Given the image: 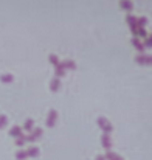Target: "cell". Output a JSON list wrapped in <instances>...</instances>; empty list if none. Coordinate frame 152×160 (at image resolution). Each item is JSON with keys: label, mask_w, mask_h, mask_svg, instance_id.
I'll use <instances>...</instances> for the list:
<instances>
[{"label": "cell", "mask_w": 152, "mask_h": 160, "mask_svg": "<svg viewBox=\"0 0 152 160\" xmlns=\"http://www.w3.org/2000/svg\"><path fill=\"white\" fill-rule=\"evenodd\" d=\"M96 123H98V126L102 129V132H105V134H110L112 131H113V126H112V123L105 118V117H102L100 115L98 118H96Z\"/></svg>", "instance_id": "cell-1"}, {"label": "cell", "mask_w": 152, "mask_h": 160, "mask_svg": "<svg viewBox=\"0 0 152 160\" xmlns=\"http://www.w3.org/2000/svg\"><path fill=\"white\" fill-rule=\"evenodd\" d=\"M135 61L141 62V64H152V54H148V53H137L135 54Z\"/></svg>", "instance_id": "cell-2"}, {"label": "cell", "mask_w": 152, "mask_h": 160, "mask_svg": "<svg viewBox=\"0 0 152 160\" xmlns=\"http://www.w3.org/2000/svg\"><path fill=\"white\" fill-rule=\"evenodd\" d=\"M41 135H42V128H34V129L27 135V140H28V142H34V140L39 138Z\"/></svg>", "instance_id": "cell-3"}, {"label": "cell", "mask_w": 152, "mask_h": 160, "mask_svg": "<svg viewBox=\"0 0 152 160\" xmlns=\"http://www.w3.org/2000/svg\"><path fill=\"white\" fill-rule=\"evenodd\" d=\"M101 143H102V146H104L107 151H109V149H112V137H110V134H105V132H102Z\"/></svg>", "instance_id": "cell-4"}, {"label": "cell", "mask_w": 152, "mask_h": 160, "mask_svg": "<svg viewBox=\"0 0 152 160\" xmlns=\"http://www.w3.org/2000/svg\"><path fill=\"white\" fill-rule=\"evenodd\" d=\"M56 118H57V110L56 109H50L48 115H47V126H53L56 123Z\"/></svg>", "instance_id": "cell-5"}, {"label": "cell", "mask_w": 152, "mask_h": 160, "mask_svg": "<svg viewBox=\"0 0 152 160\" xmlns=\"http://www.w3.org/2000/svg\"><path fill=\"white\" fill-rule=\"evenodd\" d=\"M104 157H105V160H124L121 156H120V154H116V152H115V151H112V149L105 151Z\"/></svg>", "instance_id": "cell-6"}, {"label": "cell", "mask_w": 152, "mask_h": 160, "mask_svg": "<svg viewBox=\"0 0 152 160\" xmlns=\"http://www.w3.org/2000/svg\"><path fill=\"white\" fill-rule=\"evenodd\" d=\"M132 44L137 47V50H138V53H143L145 52V44H143V41H140V38H132Z\"/></svg>", "instance_id": "cell-7"}, {"label": "cell", "mask_w": 152, "mask_h": 160, "mask_svg": "<svg viewBox=\"0 0 152 160\" xmlns=\"http://www.w3.org/2000/svg\"><path fill=\"white\" fill-rule=\"evenodd\" d=\"M64 75H65V68H64L62 62L59 61V64H57V65H54V76L61 78V76H64Z\"/></svg>", "instance_id": "cell-8"}, {"label": "cell", "mask_w": 152, "mask_h": 160, "mask_svg": "<svg viewBox=\"0 0 152 160\" xmlns=\"http://www.w3.org/2000/svg\"><path fill=\"white\" fill-rule=\"evenodd\" d=\"M61 87V78H57V76H53L50 81V89L51 90H57Z\"/></svg>", "instance_id": "cell-9"}, {"label": "cell", "mask_w": 152, "mask_h": 160, "mask_svg": "<svg viewBox=\"0 0 152 160\" xmlns=\"http://www.w3.org/2000/svg\"><path fill=\"white\" fill-rule=\"evenodd\" d=\"M9 134H11L12 137H19V135L23 134V132H22V128H20L19 124H14V126L9 129Z\"/></svg>", "instance_id": "cell-10"}, {"label": "cell", "mask_w": 152, "mask_h": 160, "mask_svg": "<svg viewBox=\"0 0 152 160\" xmlns=\"http://www.w3.org/2000/svg\"><path fill=\"white\" fill-rule=\"evenodd\" d=\"M23 129H27V131H33L34 129V120L33 118H27L25 120V123H23Z\"/></svg>", "instance_id": "cell-11"}, {"label": "cell", "mask_w": 152, "mask_h": 160, "mask_svg": "<svg viewBox=\"0 0 152 160\" xmlns=\"http://www.w3.org/2000/svg\"><path fill=\"white\" fill-rule=\"evenodd\" d=\"M120 6L121 8H124V9H134V3L130 2V0H120Z\"/></svg>", "instance_id": "cell-12"}, {"label": "cell", "mask_w": 152, "mask_h": 160, "mask_svg": "<svg viewBox=\"0 0 152 160\" xmlns=\"http://www.w3.org/2000/svg\"><path fill=\"white\" fill-rule=\"evenodd\" d=\"M61 62H62L64 68H75V67H76V62H75L73 59H64V61H61Z\"/></svg>", "instance_id": "cell-13"}, {"label": "cell", "mask_w": 152, "mask_h": 160, "mask_svg": "<svg viewBox=\"0 0 152 160\" xmlns=\"http://www.w3.org/2000/svg\"><path fill=\"white\" fill-rule=\"evenodd\" d=\"M14 79V76L11 75V73H3V75H0V81L2 82H11Z\"/></svg>", "instance_id": "cell-14"}, {"label": "cell", "mask_w": 152, "mask_h": 160, "mask_svg": "<svg viewBox=\"0 0 152 160\" xmlns=\"http://www.w3.org/2000/svg\"><path fill=\"white\" fill-rule=\"evenodd\" d=\"M27 154H28V157L30 156H37L39 154V148L37 146H30V148H27Z\"/></svg>", "instance_id": "cell-15"}, {"label": "cell", "mask_w": 152, "mask_h": 160, "mask_svg": "<svg viewBox=\"0 0 152 160\" xmlns=\"http://www.w3.org/2000/svg\"><path fill=\"white\" fill-rule=\"evenodd\" d=\"M28 157V154H27V149H19L17 152H16V159L19 160H23Z\"/></svg>", "instance_id": "cell-16"}, {"label": "cell", "mask_w": 152, "mask_h": 160, "mask_svg": "<svg viewBox=\"0 0 152 160\" xmlns=\"http://www.w3.org/2000/svg\"><path fill=\"white\" fill-rule=\"evenodd\" d=\"M137 23L145 28V25L148 23V17H146V16H138V17H137Z\"/></svg>", "instance_id": "cell-17"}, {"label": "cell", "mask_w": 152, "mask_h": 160, "mask_svg": "<svg viewBox=\"0 0 152 160\" xmlns=\"http://www.w3.org/2000/svg\"><path fill=\"white\" fill-rule=\"evenodd\" d=\"M25 142H27V135H25V134H20V135L16 138V145H17V146H22Z\"/></svg>", "instance_id": "cell-18"}, {"label": "cell", "mask_w": 152, "mask_h": 160, "mask_svg": "<svg viewBox=\"0 0 152 160\" xmlns=\"http://www.w3.org/2000/svg\"><path fill=\"white\" fill-rule=\"evenodd\" d=\"M48 61H50L53 65H57V64H59V58H57V54H54V53L48 54Z\"/></svg>", "instance_id": "cell-19"}, {"label": "cell", "mask_w": 152, "mask_h": 160, "mask_svg": "<svg viewBox=\"0 0 152 160\" xmlns=\"http://www.w3.org/2000/svg\"><path fill=\"white\" fill-rule=\"evenodd\" d=\"M6 123H8V117L2 113V115H0V128H3V126H5Z\"/></svg>", "instance_id": "cell-20"}, {"label": "cell", "mask_w": 152, "mask_h": 160, "mask_svg": "<svg viewBox=\"0 0 152 160\" xmlns=\"http://www.w3.org/2000/svg\"><path fill=\"white\" fill-rule=\"evenodd\" d=\"M143 44H145V47H146V45H152V34H148V36L145 38Z\"/></svg>", "instance_id": "cell-21"}, {"label": "cell", "mask_w": 152, "mask_h": 160, "mask_svg": "<svg viewBox=\"0 0 152 160\" xmlns=\"http://www.w3.org/2000/svg\"><path fill=\"white\" fill-rule=\"evenodd\" d=\"M95 160H105V157H104V154H98V156L95 157Z\"/></svg>", "instance_id": "cell-22"}]
</instances>
